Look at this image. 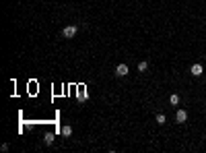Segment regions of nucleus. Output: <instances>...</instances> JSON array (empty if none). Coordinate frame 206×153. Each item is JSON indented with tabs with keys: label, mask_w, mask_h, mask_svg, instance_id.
I'll return each mask as SVG.
<instances>
[{
	"label": "nucleus",
	"mask_w": 206,
	"mask_h": 153,
	"mask_svg": "<svg viewBox=\"0 0 206 153\" xmlns=\"http://www.w3.org/2000/svg\"><path fill=\"white\" fill-rule=\"evenodd\" d=\"M185 120H188V112H185V110H177V112H175V122L184 124Z\"/></svg>",
	"instance_id": "2"
},
{
	"label": "nucleus",
	"mask_w": 206,
	"mask_h": 153,
	"mask_svg": "<svg viewBox=\"0 0 206 153\" xmlns=\"http://www.w3.org/2000/svg\"><path fill=\"white\" fill-rule=\"evenodd\" d=\"M169 101H171L173 105H177V104H179V95H175V93H173L171 97H169Z\"/></svg>",
	"instance_id": "9"
},
{
	"label": "nucleus",
	"mask_w": 206,
	"mask_h": 153,
	"mask_svg": "<svg viewBox=\"0 0 206 153\" xmlns=\"http://www.w3.org/2000/svg\"><path fill=\"white\" fill-rule=\"evenodd\" d=\"M76 33H78V27H76V25H68V27H64V29H62V37H66V39L74 37Z\"/></svg>",
	"instance_id": "1"
},
{
	"label": "nucleus",
	"mask_w": 206,
	"mask_h": 153,
	"mask_svg": "<svg viewBox=\"0 0 206 153\" xmlns=\"http://www.w3.org/2000/svg\"><path fill=\"white\" fill-rule=\"evenodd\" d=\"M146 68H149V62H146V60H142V62H138V70H140V72H144Z\"/></svg>",
	"instance_id": "8"
},
{
	"label": "nucleus",
	"mask_w": 206,
	"mask_h": 153,
	"mask_svg": "<svg viewBox=\"0 0 206 153\" xmlns=\"http://www.w3.org/2000/svg\"><path fill=\"white\" fill-rule=\"evenodd\" d=\"M157 122L159 124H165V114H157Z\"/></svg>",
	"instance_id": "10"
},
{
	"label": "nucleus",
	"mask_w": 206,
	"mask_h": 153,
	"mask_svg": "<svg viewBox=\"0 0 206 153\" xmlns=\"http://www.w3.org/2000/svg\"><path fill=\"white\" fill-rule=\"evenodd\" d=\"M190 72H192L194 76H200V75H202V64H198V62H196V64H192Z\"/></svg>",
	"instance_id": "4"
},
{
	"label": "nucleus",
	"mask_w": 206,
	"mask_h": 153,
	"mask_svg": "<svg viewBox=\"0 0 206 153\" xmlns=\"http://www.w3.org/2000/svg\"><path fill=\"white\" fill-rule=\"evenodd\" d=\"M76 97H78V101H87V97H89V95H87V89H85V87H81Z\"/></svg>",
	"instance_id": "5"
},
{
	"label": "nucleus",
	"mask_w": 206,
	"mask_h": 153,
	"mask_svg": "<svg viewBox=\"0 0 206 153\" xmlns=\"http://www.w3.org/2000/svg\"><path fill=\"white\" fill-rule=\"evenodd\" d=\"M60 132L64 134V137H70V134H72V126H70V124H64L60 128Z\"/></svg>",
	"instance_id": "6"
},
{
	"label": "nucleus",
	"mask_w": 206,
	"mask_h": 153,
	"mask_svg": "<svg viewBox=\"0 0 206 153\" xmlns=\"http://www.w3.org/2000/svg\"><path fill=\"white\" fill-rule=\"evenodd\" d=\"M54 132H48V134H46V137H43V143H46V145H52V143H54Z\"/></svg>",
	"instance_id": "7"
},
{
	"label": "nucleus",
	"mask_w": 206,
	"mask_h": 153,
	"mask_svg": "<svg viewBox=\"0 0 206 153\" xmlns=\"http://www.w3.org/2000/svg\"><path fill=\"white\" fill-rule=\"evenodd\" d=\"M116 75L117 76H126L128 75V64H117L116 66Z\"/></svg>",
	"instance_id": "3"
}]
</instances>
